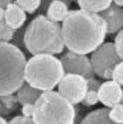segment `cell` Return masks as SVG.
Segmentation results:
<instances>
[{"label":"cell","mask_w":123,"mask_h":124,"mask_svg":"<svg viewBox=\"0 0 123 124\" xmlns=\"http://www.w3.org/2000/svg\"><path fill=\"white\" fill-rule=\"evenodd\" d=\"M99 100L107 108L122 102L123 91L121 85L112 79L101 83L98 90Z\"/></svg>","instance_id":"9c48e42d"},{"label":"cell","mask_w":123,"mask_h":124,"mask_svg":"<svg viewBox=\"0 0 123 124\" xmlns=\"http://www.w3.org/2000/svg\"><path fill=\"white\" fill-rule=\"evenodd\" d=\"M5 8L0 7V20H4V18H5Z\"/></svg>","instance_id":"4316f807"},{"label":"cell","mask_w":123,"mask_h":124,"mask_svg":"<svg viewBox=\"0 0 123 124\" xmlns=\"http://www.w3.org/2000/svg\"><path fill=\"white\" fill-rule=\"evenodd\" d=\"M32 120L34 124H74L76 109L58 92H42L34 103Z\"/></svg>","instance_id":"5b68a950"},{"label":"cell","mask_w":123,"mask_h":124,"mask_svg":"<svg viewBox=\"0 0 123 124\" xmlns=\"http://www.w3.org/2000/svg\"><path fill=\"white\" fill-rule=\"evenodd\" d=\"M26 55L12 42L0 41V97L11 96L25 82Z\"/></svg>","instance_id":"3957f363"},{"label":"cell","mask_w":123,"mask_h":124,"mask_svg":"<svg viewBox=\"0 0 123 124\" xmlns=\"http://www.w3.org/2000/svg\"><path fill=\"white\" fill-rule=\"evenodd\" d=\"M23 42L33 55H59L64 50L61 24L50 20L46 15L39 14L26 26Z\"/></svg>","instance_id":"7a4b0ae2"},{"label":"cell","mask_w":123,"mask_h":124,"mask_svg":"<svg viewBox=\"0 0 123 124\" xmlns=\"http://www.w3.org/2000/svg\"><path fill=\"white\" fill-rule=\"evenodd\" d=\"M64 73L77 74L83 76L85 78L94 77V72L91 64L90 58L87 55L68 51L60 58Z\"/></svg>","instance_id":"ba28073f"},{"label":"cell","mask_w":123,"mask_h":124,"mask_svg":"<svg viewBox=\"0 0 123 124\" xmlns=\"http://www.w3.org/2000/svg\"><path fill=\"white\" fill-rule=\"evenodd\" d=\"M0 41H1V39H0Z\"/></svg>","instance_id":"f1b7e54d"},{"label":"cell","mask_w":123,"mask_h":124,"mask_svg":"<svg viewBox=\"0 0 123 124\" xmlns=\"http://www.w3.org/2000/svg\"><path fill=\"white\" fill-rule=\"evenodd\" d=\"M17 100L21 105L24 104H34L42 92L34 88L29 84H24L17 90Z\"/></svg>","instance_id":"4fadbf2b"},{"label":"cell","mask_w":123,"mask_h":124,"mask_svg":"<svg viewBox=\"0 0 123 124\" xmlns=\"http://www.w3.org/2000/svg\"><path fill=\"white\" fill-rule=\"evenodd\" d=\"M99 14L106 23L107 34H115L122 30L123 11L121 7L112 3L107 9L100 12Z\"/></svg>","instance_id":"30bf717a"},{"label":"cell","mask_w":123,"mask_h":124,"mask_svg":"<svg viewBox=\"0 0 123 124\" xmlns=\"http://www.w3.org/2000/svg\"><path fill=\"white\" fill-rule=\"evenodd\" d=\"M14 3L29 14L34 13L40 9L42 0H14Z\"/></svg>","instance_id":"2e32d148"},{"label":"cell","mask_w":123,"mask_h":124,"mask_svg":"<svg viewBox=\"0 0 123 124\" xmlns=\"http://www.w3.org/2000/svg\"><path fill=\"white\" fill-rule=\"evenodd\" d=\"M115 38H114V46L115 48V50L119 56L121 58H123V31L121 30L117 33H115Z\"/></svg>","instance_id":"44dd1931"},{"label":"cell","mask_w":123,"mask_h":124,"mask_svg":"<svg viewBox=\"0 0 123 124\" xmlns=\"http://www.w3.org/2000/svg\"><path fill=\"white\" fill-rule=\"evenodd\" d=\"M86 81H87L88 90H93V91L98 92L100 85H101V82L100 80L95 78L94 77H92V78H89L86 79Z\"/></svg>","instance_id":"cb8c5ba5"},{"label":"cell","mask_w":123,"mask_h":124,"mask_svg":"<svg viewBox=\"0 0 123 124\" xmlns=\"http://www.w3.org/2000/svg\"><path fill=\"white\" fill-rule=\"evenodd\" d=\"M91 64L95 75L101 78L109 80L114 67L122 62L119 56L113 42H104L92 53Z\"/></svg>","instance_id":"8992f818"},{"label":"cell","mask_w":123,"mask_h":124,"mask_svg":"<svg viewBox=\"0 0 123 124\" xmlns=\"http://www.w3.org/2000/svg\"><path fill=\"white\" fill-rule=\"evenodd\" d=\"M33 111H34V104H24V105H22V116L26 117V118H32Z\"/></svg>","instance_id":"7402d4cb"},{"label":"cell","mask_w":123,"mask_h":124,"mask_svg":"<svg viewBox=\"0 0 123 124\" xmlns=\"http://www.w3.org/2000/svg\"><path fill=\"white\" fill-rule=\"evenodd\" d=\"M13 2V0H0V7L5 8L9 4Z\"/></svg>","instance_id":"d4e9b609"},{"label":"cell","mask_w":123,"mask_h":124,"mask_svg":"<svg viewBox=\"0 0 123 124\" xmlns=\"http://www.w3.org/2000/svg\"><path fill=\"white\" fill-rule=\"evenodd\" d=\"M80 9L100 13L112 4V0H76Z\"/></svg>","instance_id":"9a60e30c"},{"label":"cell","mask_w":123,"mask_h":124,"mask_svg":"<svg viewBox=\"0 0 123 124\" xmlns=\"http://www.w3.org/2000/svg\"><path fill=\"white\" fill-rule=\"evenodd\" d=\"M112 3L120 6V7H122L123 5V0H112Z\"/></svg>","instance_id":"484cf974"},{"label":"cell","mask_w":123,"mask_h":124,"mask_svg":"<svg viewBox=\"0 0 123 124\" xmlns=\"http://www.w3.org/2000/svg\"><path fill=\"white\" fill-rule=\"evenodd\" d=\"M62 37L69 51L88 55L105 42L107 26L99 13L82 9L69 11L61 25Z\"/></svg>","instance_id":"6da1fadb"},{"label":"cell","mask_w":123,"mask_h":124,"mask_svg":"<svg viewBox=\"0 0 123 124\" xmlns=\"http://www.w3.org/2000/svg\"><path fill=\"white\" fill-rule=\"evenodd\" d=\"M111 79L122 86L123 85V62H119L114 67L111 75Z\"/></svg>","instance_id":"ffe728a7"},{"label":"cell","mask_w":123,"mask_h":124,"mask_svg":"<svg viewBox=\"0 0 123 124\" xmlns=\"http://www.w3.org/2000/svg\"><path fill=\"white\" fill-rule=\"evenodd\" d=\"M64 74L61 61L55 55H34L26 61L25 82L41 92L51 91Z\"/></svg>","instance_id":"277c9868"},{"label":"cell","mask_w":123,"mask_h":124,"mask_svg":"<svg viewBox=\"0 0 123 124\" xmlns=\"http://www.w3.org/2000/svg\"><path fill=\"white\" fill-rule=\"evenodd\" d=\"M9 124H34L32 118H26L24 116H15L10 121Z\"/></svg>","instance_id":"603a6c76"},{"label":"cell","mask_w":123,"mask_h":124,"mask_svg":"<svg viewBox=\"0 0 123 124\" xmlns=\"http://www.w3.org/2000/svg\"><path fill=\"white\" fill-rule=\"evenodd\" d=\"M108 117L112 122L117 124L123 123V107L122 104H117V105L109 108Z\"/></svg>","instance_id":"e0dca14e"},{"label":"cell","mask_w":123,"mask_h":124,"mask_svg":"<svg viewBox=\"0 0 123 124\" xmlns=\"http://www.w3.org/2000/svg\"><path fill=\"white\" fill-rule=\"evenodd\" d=\"M99 102H100V100H99L98 92L93 91V90H87L81 103H83L84 105L87 106V107H92V106L98 104Z\"/></svg>","instance_id":"d6986e66"},{"label":"cell","mask_w":123,"mask_h":124,"mask_svg":"<svg viewBox=\"0 0 123 124\" xmlns=\"http://www.w3.org/2000/svg\"><path fill=\"white\" fill-rule=\"evenodd\" d=\"M15 31L12 29L5 22V20H0V39L1 41L10 42L14 37Z\"/></svg>","instance_id":"ac0fdd59"},{"label":"cell","mask_w":123,"mask_h":124,"mask_svg":"<svg viewBox=\"0 0 123 124\" xmlns=\"http://www.w3.org/2000/svg\"><path fill=\"white\" fill-rule=\"evenodd\" d=\"M0 124H9V122H8L5 118H3V117L0 116Z\"/></svg>","instance_id":"83f0119b"},{"label":"cell","mask_w":123,"mask_h":124,"mask_svg":"<svg viewBox=\"0 0 123 124\" xmlns=\"http://www.w3.org/2000/svg\"><path fill=\"white\" fill-rule=\"evenodd\" d=\"M26 12L14 2L11 3L5 7L4 20L14 31L19 30L26 21Z\"/></svg>","instance_id":"8fae6325"},{"label":"cell","mask_w":123,"mask_h":124,"mask_svg":"<svg viewBox=\"0 0 123 124\" xmlns=\"http://www.w3.org/2000/svg\"><path fill=\"white\" fill-rule=\"evenodd\" d=\"M58 93L72 105L82 102L87 92V81L83 76L67 73L57 85Z\"/></svg>","instance_id":"52a82bcc"},{"label":"cell","mask_w":123,"mask_h":124,"mask_svg":"<svg viewBox=\"0 0 123 124\" xmlns=\"http://www.w3.org/2000/svg\"><path fill=\"white\" fill-rule=\"evenodd\" d=\"M69 7L62 0H50L46 9V16L52 21L62 23L69 12Z\"/></svg>","instance_id":"7c38bea8"},{"label":"cell","mask_w":123,"mask_h":124,"mask_svg":"<svg viewBox=\"0 0 123 124\" xmlns=\"http://www.w3.org/2000/svg\"><path fill=\"white\" fill-rule=\"evenodd\" d=\"M109 108H101L90 112L82 120L80 124H117L108 117Z\"/></svg>","instance_id":"5bb4252c"}]
</instances>
